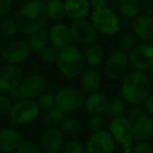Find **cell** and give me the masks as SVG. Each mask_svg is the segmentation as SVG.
Segmentation results:
<instances>
[{
  "label": "cell",
  "instance_id": "cell-9",
  "mask_svg": "<svg viewBox=\"0 0 153 153\" xmlns=\"http://www.w3.org/2000/svg\"><path fill=\"white\" fill-rule=\"evenodd\" d=\"M129 64L137 71H148L153 68V44L144 42L135 45L129 53Z\"/></svg>",
  "mask_w": 153,
  "mask_h": 153
},
{
  "label": "cell",
  "instance_id": "cell-10",
  "mask_svg": "<svg viewBox=\"0 0 153 153\" xmlns=\"http://www.w3.org/2000/svg\"><path fill=\"white\" fill-rule=\"evenodd\" d=\"M30 47L24 40L21 39H13L1 46L0 53L1 58L7 64H18L23 63L30 56Z\"/></svg>",
  "mask_w": 153,
  "mask_h": 153
},
{
  "label": "cell",
  "instance_id": "cell-31",
  "mask_svg": "<svg viewBox=\"0 0 153 153\" xmlns=\"http://www.w3.org/2000/svg\"><path fill=\"white\" fill-rule=\"evenodd\" d=\"M136 43V37L132 32H126L123 34V36L119 40V49L125 53H129L132 49L135 47Z\"/></svg>",
  "mask_w": 153,
  "mask_h": 153
},
{
  "label": "cell",
  "instance_id": "cell-12",
  "mask_svg": "<svg viewBox=\"0 0 153 153\" xmlns=\"http://www.w3.org/2000/svg\"><path fill=\"white\" fill-rule=\"evenodd\" d=\"M71 40L83 45H90L94 43L98 39L99 33L96 30L91 22L85 19L74 20L69 26Z\"/></svg>",
  "mask_w": 153,
  "mask_h": 153
},
{
  "label": "cell",
  "instance_id": "cell-14",
  "mask_svg": "<svg viewBox=\"0 0 153 153\" xmlns=\"http://www.w3.org/2000/svg\"><path fill=\"white\" fill-rule=\"evenodd\" d=\"M23 71L18 65L4 64L0 66V91L11 92L23 80Z\"/></svg>",
  "mask_w": 153,
  "mask_h": 153
},
{
  "label": "cell",
  "instance_id": "cell-24",
  "mask_svg": "<svg viewBox=\"0 0 153 153\" xmlns=\"http://www.w3.org/2000/svg\"><path fill=\"white\" fill-rule=\"evenodd\" d=\"M49 43V37L48 32L44 28H40V30H36L30 35V39H28V47L30 51H33L36 53H40L45 47L48 46Z\"/></svg>",
  "mask_w": 153,
  "mask_h": 153
},
{
  "label": "cell",
  "instance_id": "cell-36",
  "mask_svg": "<svg viewBox=\"0 0 153 153\" xmlns=\"http://www.w3.org/2000/svg\"><path fill=\"white\" fill-rule=\"evenodd\" d=\"M146 114H148L146 109L140 107V105H136V106H133L132 108L129 109V111L127 112V115H126V119L131 124H133L134 122H136L138 119H140V117H143Z\"/></svg>",
  "mask_w": 153,
  "mask_h": 153
},
{
  "label": "cell",
  "instance_id": "cell-22",
  "mask_svg": "<svg viewBox=\"0 0 153 153\" xmlns=\"http://www.w3.org/2000/svg\"><path fill=\"white\" fill-rule=\"evenodd\" d=\"M108 100L109 99L103 92L97 91L94 92V94H90L85 99V102H84L86 111L91 115L105 113L107 104H108Z\"/></svg>",
  "mask_w": 153,
  "mask_h": 153
},
{
  "label": "cell",
  "instance_id": "cell-27",
  "mask_svg": "<svg viewBox=\"0 0 153 153\" xmlns=\"http://www.w3.org/2000/svg\"><path fill=\"white\" fill-rule=\"evenodd\" d=\"M126 109V102L123 98H112L108 100L107 108L105 110V114L111 119L122 117Z\"/></svg>",
  "mask_w": 153,
  "mask_h": 153
},
{
  "label": "cell",
  "instance_id": "cell-25",
  "mask_svg": "<svg viewBox=\"0 0 153 153\" xmlns=\"http://www.w3.org/2000/svg\"><path fill=\"white\" fill-rule=\"evenodd\" d=\"M119 11L124 17L133 19L140 12V0H120Z\"/></svg>",
  "mask_w": 153,
  "mask_h": 153
},
{
  "label": "cell",
  "instance_id": "cell-6",
  "mask_svg": "<svg viewBox=\"0 0 153 153\" xmlns=\"http://www.w3.org/2000/svg\"><path fill=\"white\" fill-rule=\"evenodd\" d=\"M90 22L97 32L106 36H112L120 30L119 16L108 7L94 11Z\"/></svg>",
  "mask_w": 153,
  "mask_h": 153
},
{
  "label": "cell",
  "instance_id": "cell-41",
  "mask_svg": "<svg viewBox=\"0 0 153 153\" xmlns=\"http://www.w3.org/2000/svg\"><path fill=\"white\" fill-rule=\"evenodd\" d=\"M140 3L143 14L153 17V0H140Z\"/></svg>",
  "mask_w": 153,
  "mask_h": 153
},
{
  "label": "cell",
  "instance_id": "cell-11",
  "mask_svg": "<svg viewBox=\"0 0 153 153\" xmlns=\"http://www.w3.org/2000/svg\"><path fill=\"white\" fill-rule=\"evenodd\" d=\"M129 65L128 55L120 49L112 51L105 63V72L108 79L117 81L123 79Z\"/></svg>",
  "mask_w": 153,
  "mask_h": 153
},
{
  "label": "cell",
  "instance_id": "cell-32",
  "mask_svg": "<svg viewBox=\"0 0 153 153\" xmlns=\"http://www.w3.org/2000/svg\"><path fill=\"white\" fill-rule=\"evenodd\" d=\"M59 53L60 51L56 48V47L47 46L39 55H40V58L43 62L48 64H53V63H57L58 58H59Z\"/></svg>",
  "mask_w": 153,
  "mask_h": 153
},
{
  "label": "cell",
  "instance_id": "cell-8",
  "mask_svg": "<svg viewBox=\"0 0 153 153\" xmlns=\"http://www.w3.org/2000/svg\"><path fill=\"white\" fill-rule=\"evenodd\" d=\"M85 102V97L82 90L74 87H65L55 94L56 107L65 113L78 110Z\"/></svg>",
  "mask_w": 153,
  "mask_h": 153
},
{
  "label": "cell",
  "instance_id": "cell-13",
  "mask_svg": "<svg viewBox=\"0 0 153 153\" xmlns=\"http://www.w3.org/2000/svg\"><path fill=\"white\" fill-rule=\"evenodd\" d=\"M115 147V142L109 131L94 132L85 146L86 153H112Z\"/></svg>",
  "mask_w": 153,
  "mask_h": 153
},
{
  "label": "cell",
  "instance_id": "cell-33",
  "mask_svg": "<svg viewBox=\"0 0 153 153\" xmlns=\"http://www.w3.org/2000/svg\"><path fill=\"white\" fill-rule=\"evenodd\" d=\"M37 104H38V107L40 109V111H48L49 109H51L53 107L56 106L55 103V96L49 92L47 94H44L43 92L40 97L38 98V101H37Z\"/></svg>",
  "mask_w": 153,
  "mask_h": 153
},
{
  "label": "cell",
  "instance_id": "cell-29",
  "mask_svg": "<svg viewBox=\"0 0 153 153\" xmlns=\"http://www.w3.org/2000/svg\"><path fill=\"white\" fill-rule=\"evenodd\" d=\"M59 129L63 134L76 136L82 131V124L74 117H66L59 125Z\"/></svg>",
  "mask_w": 153,
  "mask_h": 153
},
{
  "label": "cell",
  "instance_id": "cell-42",
  "mask_svg": "<svg viewBox=\"0 0 153 153\" xmlns=\"http://www.w3.org/2000/svg\"><path fill=\"white\" fill-rule=\"evenodd\" d=\"M90 7L96 11V10L106 9L108 7V0H89Z\"/></svg>",
  "mask_w": 153,
  "mask_h": 153
},
{
  "label": "cell",
  "instance_id": "cell-45",
  "mask_svg": "<svg viewBox=\"0 0 153 153\" xmlns=\"http://www.w3.org/2000/svg\"><path fill=\"white\" fill-rule=\"evenodd\" d=\"M1 46H2V45H1V38H0V49H1Z\"/></svg>",
  "mask_w": 153,
  "mask_h": 153
},
{
  "label": "cell",
  "instance_id": "cell-40",
  "mask_svg": "<svg viewBox=\"0 0 153 153\" xmlns=\"http://www.w3.org/2000/svg\"><path fill=\"white\" fill-rule=\"evenodd\" d=\"M13 7V0H0V19L11 12Z\"/></svg>",
  "mask_w": 153,
  "mask_h": 153
},
{
  "label": "cell",
  "instance_id": "cell-4",
  "mask_svg": "<svg viewBox=\"0 0 153 153\" xmlns=\"http://www.w3.org/2000/svg\"><path fill=\"white\" fill-rule=\"evenodd\" d=\"M109 133L114 142L121 145L125 153H131L133 148V128L126 117L112 119L109 124Z\"/></svg>",
  "mask_w": 153,
  "mask_h": 153
},
{
  "label": "cell",
  "instance_id": "cell-37",
  "mask_svg": "<svg viewBox=\"0 0 153 153\" xmlns=\"http://www.w3.org/2000/svg\"><path fill=\"white\" fill-rule=\"evenodd\" d=\"M89 129L91 130L92 132H99V131H102L104 130V119L101 114H94L90 117L89 119Z\"/></svg>",
  "mask_w": 153,
  "mask_h": 153
},
{
  "label": "cell",
  "instance_id": "cell-20",
  "mask_svg": "<svg viewBox=\"0 0 153 153\" xmlns=\"http://www.w3.org/2000/svg\"><path fill=\"white\" fill-rule=\"evenodd\" d=\"M133 140L136 142H146L153 135V117L149 114L144 115L132 124Z\"/></svg>",
  "mask_w": 153,
  "mask_h": 153
},
{
  "label": "cell",
  "instance_id": "cell-21",
  "mask_svg": "<svg viewBox=\"0 0 153 153\" xmlns=\"http://www.w3.org/2000/svg\"><path fill=\"white\" fill-rule=\"evenodd\" d=\"M21 143V135L14 128H5L0 130V151L10 153L16 151Z\"/></svg>",
  "mask_w": 153,
  "mask_h": 153
},
{
  "label": "cell",
  "instance_id": "cell-35",
  "mask_svg": "<svg viewBox=\"0 0 153 153\" xmlns=\"http://www.w3.org/2000/svg\"><path fill=\"white\" fill-rule=\"evenodd\" d=\"M16 153H42V150L34 142L21 140L19 146L16 149Z\"/></svg>",
  "mask_w": 153,
  "mask_h": 153
},
{
  "label": "cell",
  "instance_id": "cell-38",
  "mask_svg": "<svg viewBox=\"0 0 153 153\" xmlns=\"http://www.w3.org/2000/svg\"><path fill=\"white\" fill-rule=\"evenodd\" d=\"M131 153H153V148L147 142H137L132 148Z\"/></svg>",
  "mask_w": 153,
  "mask_h": 153
},
{
  "label": "cell",
  "instance_id": "cell-15",
  "mask_svg": "<svg viewBox=\"0 0 153 153\" xmlns=\"http://www.w3.org/2000/svg\"><path fill=\"white\" fill-rule=\"evenodd\" d=\"M64 145V136L59 128L51 127L42 134L40 146L42 152L60 153Z\"/></svg>",
  "mask_w": 153,
  "mask_h": 153
},
{
  "label": "cell",
  "instance_id": "cell-23",
  "mask_svg": "<svg viewBox=\"0 0 153 153\" xmlns=\"http://www.w3.org/2000/svg\"><path fill=\"white\" fill-rule=\"evenodd\" d=\"M104 49L102 48V46L96 44V43L88 45L85 51V53H84V61L92 68L99 67V66L102 65L103 62H104Z\"/></svg>",
  "mask_w": 153,
  "mask_h": 153
},
{
  "label": "cell",
  "instance_id": "cell-30",
  "mask_svg": "<svg viewBox=\"0 0 153 153\" xmlns=\"http://www.w3.org/2000/svg\"><path fill=\"white\" fill-rule=\"evenodd\" d=\"M66 117H67V113L63 112L55 106L46 111L44 115V123L49 127H55V126H59Z\"/></svg>",
  "mask_w": 153,
  "mask_h": 153
},
{
  "label": "cell",
  "instance_id": "cell-5",
  "mask_svg": "<svg viewBox=\"0 0 153 153\" xmlns=\"http://www.w3.org/2000/svg\"><path fill=\"white\" fill-rule=\"evenodd\" d=\"M45 81L42 76L39 74H30V76L23 78L22 82L17 88L12 90L11 98L16 101L24 100H34L39 98L44 92Z\"/></svg>",
  "mask_w": 153,
  "mask_h": 153
},
{
  "label": "cell",
  "instance_id": "cell-34",
  "mask_svg": "<svg viewBox=\"0 0 153 153\" xmlns=\"http://www.w3.org/2000/svg\"><path fill=\"white\" fill-rule=\"evenodd\" d=\"M62 153H86L85 147L78 140H68L64 143L63 148H62Z\"/></svg>",
  "mask_w": 153,
  "mask_h": 153
},
{
  "label": "cell",
  "instance_id": "cell-17",
  "mask_svg": "<svg viewBox=\"0 0 153 153\" xmlns=\"http://www.w3.org/2000/svg\"><path fill=\"white\" fill-rule=\"evenodd\" d=\"M49 43H51V46L56 47L57 49L65 48L69 46L71 42V36H70L69 26L64 23H56L48 30Z\"/></svg>",
  "mask_w": 153,
  "mask_h": 153
},
{
  "label": "cell",
  "instance_id": "cell-2",
  "mask_svg": "<svg viewBox=\"0 0 153 153\" xmlns=\"http://www.w3.org/2000/svg\"><path fill=\"white\" fill-rule=\"evenodd\" d=\"M151 91L149 78L142 71L129 72L123 78L121 86L122 98L125 102L136 106L145 103Z\"/></svg>",
  "mask_w": 153,
  "mask_h": 153
},
{
  "label": "cell",
  "instance_id": "cell-28",
  "mask_svg": "<svg viewBox=\"0 0 153 153\" xmlns=\"http://www.w3.org/2000/svg\"><path fill=\"white\" fill-rule=\"evenodd\" d=\"M18 32H19L18 25L14 18L10 17V16H5V17L1 18V20H0V33L3 37L12 39L17 35Z\"/></svg>",
  "mask_w": 153,
  "mask_h": 153
},
{
  "label": "cell",
  "instance_id": "cell-44",
  "mask_svg": "<svg viewBox=\"0 0 153 153\" xmlns=\"http://www.w3.org/2000/svg\"><path fill=\"white\" fill-rule=\"evenodd\" d=\"M149 81H150V84L151 85H153V68L150 70V74H149Z\"/></svg>",
  "mask_w": 153,
  "mask_h": 153
},
{
  "label": "cell",
  "instance_id": "cell-46",
  "mask_svg": "<svg viewBox=\"0 0 153 153\" xmlns=\"http://www.w3.org/2000/svg\"><path fill=\"white\" fill-rule=\"evenodd\" d=\"M151 146H152V148H153V140H152V145H151Z\"/></svg>",
  "mask_w": 153,
  "mask_h": 153
},
{
  "label": "cell",
  "instance_id": "cell-19",
  "mask_svg": "<svg viewBox=\"0 0 153 153\" xmlns=\"http://www.w3.org/2000/svg\"><path fill=\"white\" fill-rule=\"evenodd\" d=\"M80 83H81V87L84 91L94 94V92L99 91V89L101 88L102 76L96 68H86L81 74Z\"/></svg>",
  "mask_w": 153,
  "mask_h": 153
},
{
  "label": "cell",
  "instance_id": "cell-3",
  "mask_svg": "<svg viewBox=\"0 0 153 153\" xmlns=\"http://www.w3.org/2000/svg\"><path fill=\"white\" fill-rule=\"evenodd\" d=\"M58 68L60 72L68 79H74L79 76L84 70V56L74 46L65 47L61 49L58 58Z\"/></svg>",
  "mask_w": 153,
  "mask_h": 153
},
{
  "label": "cell",
  "instance_id": "cell-18",
  "mask_svg": "<svg viewBox=\"0 0 153 153\" xmlns=\"http://www.w3.org/2000/svg\"><path fill=\"white\" fill-rule=\"evenodd\" d=\"M64 7L65 15L74 21L85 19L90 11V4L88 0H65Z\"/></svg>",
  "mask_w": 153,
  "mask_h": 153
},
{
  "label": "cell",
  "instance_id": "cell-7",
  "mask_svg": "<svg viewBox=\"0 0 153 153\" xmlns=\"http://www.w3.org/2000/svg\"><path fill=\"white\" fill-rule=\"evenodd\" d=\"M9 113L14 125H23L35 121L40 113V109L36 101L24 99L12 105Z\"/></svg>",
  "mask_w": 153,
  "mask_h": 153
},
{
  "label": "cell",
  "instance_id": "cell-1",
  "mask_svg": "<svg viewBox=\"0 0 153 153\" xmlns=\"http://www.w3.org/2000/svg\"><path fill=\"white\" fill-rule=\"evenodd\" d=\"M47 19L46 5L42 0H30L22 4L15 18L19 32L27 36L42 28Z\"/></svg>",
  "mask_w": 153,
  "mask_h": 153
},
{
  "label": "cell",
  "instance_id": "cell-39",
  "mask_svg": "<svg viewBox=\"0 0 153 153\" xmlns=\"http://www.w3.org/2000/svg\"><path fill=\"white\" fill-rule=\"evenodd\" d=\"M12 107L11 99L3 94H0V115L7 114L10 112Z\"/></svg>",
  "mask_w": 153,
  "mask_h": 153
},
{
  "label": "cell",
  "instance_id": "cell-43",
  "mask_svg": "<svg viewBox=\"0 0 153 153\" xmlns=\"http://www.w3.org/2000/svg\"><path fill=\"white\" fill-rule=\"evenodd\" d=\"M145 109L150 117H153V94H150L147 100L145 101Z\"/></svg>",
  "mask_w": 153,
  "mask_h": 153
},
{
  "label": "cell",
  "instance_id": "cell-26",
  "mask_svg": "<svg viewBox=\"0 0 153 153\" xmlns=\"http://www.w3.org/2000/svg\"><path fill=\"white\" fill-rule=\"evenodd\" d=\"M45 5L47 18L53 21H58L65 15V7L62 0H48V2Z\"/></svg>",
  "mask_w": 153,
  "mask_h": 153
},
{
  "label": "cell",
  "instance_id": "cell-16",
  "mask_svg": "<svg viewBox=\"0 0 153 153\" xmlns=\"http://www.w3.org/2000/svg\"><path fill=\"white\" fill-rule=\"evenodd\" d=\"M132 33L136 38L145 42L153 41V17L146 14H138L132 19Z\"/></svg>",
  "mask_w": 153,
  "mask_h": 153
}]
</instances>
